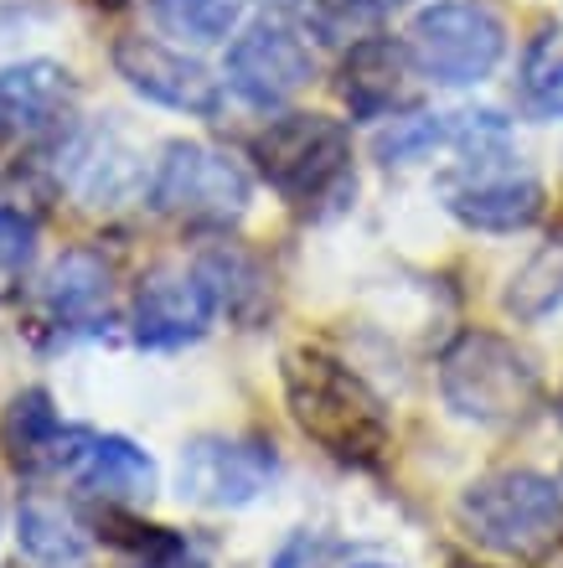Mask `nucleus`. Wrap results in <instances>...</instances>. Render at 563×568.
I'll list each match as a JSON object with an SVG mask.
<instances>
[{"label": "nucleus", "instance_id": "393cba45", "mask_svg": "<svg viewBox=\"0 0 563 568\" xmlns=\"http://www.w3.org/2000/svg\"><path fill=\"white\" fill-rule=\"evenodd\" d=\"M346 568H399V564H388L378 554H346Z\"/></svg>", "mask_w": 563, "mask_h": 568}, {"label": "nucleus", "instance_id": "7ed1b4c3", "mask_svg": "<svg viewBox=\"0 0 563 568\" xmlns=\"http://www.w3.org/2000/svg\"><path fill=\"white\" fill-rule=\"evenodd\" d=\"M537 367L527 352L496 336V331H460L440 357V398L450 414L486 429L522 424L537 408Z\"/></svg>", "mask_w": 563, "mask_h": 568}, {"label": "nucleus", "instance_id": "dca6fc26", "mask_svg": "<svg viewBox=\"0 0 563 568\" xmlns=\"http://www.w3.org/2000/svg\"><path fill=\"white\" fill-rule=\"evenodd\" d=\"M68 480L83 486L89 496H99L104 507H140L155 491V460L140 445L119 439V434H93Z\"/></svg>", "mask_w": 563, "mask_h": 568}, {"label": "nucleus", "instance_id": "b1692460", "mask_svg": "<svg viewBox=\"0 0 563 568\" xmlns=\"http://www.w3.org/2000/svg\"><path fill=\"white\" fill-rule=\"evenodd\" d=\"M274 568H346V554H341L336 542L315 538V532H295L274 554Z\"/></svg>", "mask_w": 563, "mask_h": 568}, {"label": "nucleus", "instance_id": "412c9836", "mask_svg": "<svg viewBox=\"0 0 563 568\" xmlns=\"http://www.w3.org/2000/svg\"><path fill=\"white\" fill-rule=\"evenodd\" d=\"M517 89L537 120H563V31H537L527 42Z\"/></svg>", "mask_w": 563, "mask_h": 568}, {"label": "nucleus", "instance_id": "4be33fe9", "mask_svg": "<svg viewBox=\"0 0 563 568\" xmlns=\"http://www.w3.org/2000/svg\"><path fill=\"white\" fill-rule=\"evenodd\" d=\"M506 311L517 321H543V315L563 311V243H543L506 290Z\"/></svg>", "mask_w": 563, "mask_h": 568}, {"label": "nucleus", "instance_id": "a878e982", "mask_svg": "<svg viewBox=\"0 0 563 568\" xmlns=\"http://www.w3.org/2000/svg\"><path fill=\"white\" fill-rule=\"evenodd\" d=\"M356 11H393V6H409V0H346Z\"/></svg>", "mask_w": 563, "mask_h": 568}, {"label": "nucleus", "instance_id": "9b49d317", "mask_svg": "<svg viewBox=\"0 0 563 568\" xmlns=\"http://www.w3.org/2000/svg\"><path fill=\"white\" fill-rule=\"evenodd\" d=\"M114 68L140 99H150V104H161V109L202 114V120H212V114L223 109L218 78H212L197 58L155 42V37H119L114 42Z\"/></svg>", "mask_w": 563, "mask_h": 568}, {"label": "nucleus", "instance_id": "423d86ee", "mask_svg": "<svg viewBox=\"0 0 563 568\" xmlns=\"http://www.w3.org/2000/svg\"><path fill=\"white\" fill-rule=\"evenodd\" d=\"M150 207L181 227L223 233L249 212V171L202 140H177L150 176Z\"/></svg>", "mask_w": 563, "mask_h": 568}, {"label": "nucleus", "instance_id": "20e7f679", "mask_svg": "<svg viewBox=\"0 0 563 568\" xmlns=\"http://www.w3.org/2000/svg\"><path fill=\"white\" fill-rule=\"evenodd\" d=\"M253 161L290 207H331L352 192V135L331 114H280L253 140Z\"/></svg>", "mask_w": 563, "mask_h": 568}, {"label": "nucleus", "instance_id": "6e6552de", "mask_svg": "<svg viewBox=\"0 0 563 568\" xmlns=\"http://www.w3.org/2000/svg\"><path fill=\"white\" fill-rule=\"evenodd\" d=\"M280 460L259 439H228V434H197L192 445H181L177 491L181 501L208 511H238L269 491Z\"/></svg>", "mask_w": 563, "mask_h": 568}, {"label": "nucleus", "instance_id": "9d476101", "mask_svg": "<svg viewBox=\"0 0 563 568\" xmlns=\"http://www.w3.org/2000/svg\"><path fill=\"white\" fill-rule=\"evenodd\" d=\"M315 73L311 47L284 21H259L228 47V89L253 109L290 104Z\"/></svg>", "mask_w": 563, "mask_h": 568}, {"label": "nucleus", "instance_id": "6ab92c4d", "mask_svg": "<svg viewBox=\"0 0 563 568\" xmlns=\"http://www.w3.org/2000/svg\"><path fill=\"white\" fill-rule=\"evenodd\" d=\"M150 16L165 37L192 47H218L233 37L243 0H150Z\"/></svg>", "mask_w": 563, "mask_h": 568}, {"label": "nucleus", "instance_id": "c85d7f7f", "mask_svg": "<svg viewBox=\"0 0 563 568\" xmlns=\"http://www.w3.org/2000/svg\"><path fill=\"white\" fill-rule=\"evenodd\" d=\"M559 414H563V404H559Z\"/></svg>", "mask_w": 563, "mask_h": 568}, {"label": "nucleus", "instance_id": "a211bd4d", "mask_svg": "<svg viewBox=\"0 0 563 568\" xmlns=\"http://www.w3.org/2000/svg\"><path fill=\"white\" fill-rule=\"evenodd\" d=\"M197 274L208 280L218 311H228L238 326H253L259 315L269 311V274L253 254H243L238 243H223L212 254L197 258Z\"/></svg>", "mask_w": 563, "mask_h": 568}, {"label": "nucleus", "instance_id": "ddd939ff", "mask_svg": "<svg viewBox=\"0 0 563 568\" xmlns=\"http://www.w3.org/2000/svg\"><path fill=\"white\" fill-rule=\"evenodd\" d=\"M78 89L62 62L31 58L0 68V135L16 140H47L73 120Z\"/></svg>", "mask_w": 563, "mask_h": 568}, {"label": "nucleus", "instance_id": "f3484780", "mask_svg": "<svg viewBox=\"0 0 563 568\" xmlns=\"http://www.w3.org/2000/svg\"><path fill=\"white\" fill-rule=\"evenodd\" d=\"M16 542H21V558H37V564H52V568H78L93 548L89 527L73 517V507H62L52 496H27L21 501Z\"/></svg>", "mask_w": 563, "mask_h": 568}, {"label": "nucleus", "instance_id": "1a4fd4ad", "mask_svg": "<svg viewBox=\"0 0 563 568\" xmlns=\"http://www.w3.org/2000/svg\"><path fill=\"white\" fill-rule=\"evenodd\" d=\"M212 315H218V300H212L208 280L197 274V264H155V270L140 280L130 305V331L145 352H177V346H192L208 336Z\"/></svg>", "mask_w": 563, "mask_h": 568}, {"label": "nucleus", "instance_id": "f03ea898", "mask_svg": "<svg viewBox=\"0 0 563 568\" xmlns=\"http://www.w3.org/2000/svg\"><path fill=\"white\" fill-rule=\"evenodd\" d=\"M455 517L475 548L537 564L563 542V486L537 470H491L460 491Z\"/></svg>", "mask_w": 563, "mask_h": 568}, {"label": "nucleus", "instance_id": "f257e3e1", "mask_svg": "<svg viewBox=\"0 0 563 568\" xmlns=\"http://www.w3.org/2000/svg\"><path fill=\"white\" fill-rule=\"evenodd\" d=\"M280 377L290 419L300 424L305 439L326 449L331 460L362 465V470L383 460L388 439H393L388 408L346 362H336L331 352H315V346H300L284 357Z\"/></svg>", "mask_w": 563, "mask_h": 568}, {"label": "nucleus", "instance_id": "4468645a", "mask_svg": "<svg viewBox=\"0 0 563 568\" xmlns=\"http://www.w3.org/2000/svg\"><path fill=\"white\" fill-rule=\"evenodd\" d=\"M42 311L58 326L62 342L104 336L114 326V274H109V264L89 248L62 254L42 284Z\"/></svg>", "mask_w": 563, "mask_h": 568}, {"label": "nucleus", "instance_id": "39448f33", "mask_svg": "<svg viewBox=\"0 0 563 568\" xmlns=\"http://www.w3.org/2000/svg\"><path fill=\"white\" fill-rule=\"evenodd\" d=\"M409 62L424 83L440 89H475L496 73L506 52V21L486 0H434L430 11L414 16L403 37Z\"/></svg>", "mask_w": 563, "mask_h": 568}, {"label": "nucleus", "instance_id": "2eb2a0df", "mask_svg": "<svg viewBox=\"0 0 563 568\" xmlns=\"http://www.w3.org/2000/svg\"><path fill=\"white\" fill-rule=\"evenodd\" d=\"M414 62L409 47L388 42V37H368L356 42L341 62V99L356 120H399L403 109L414 104Z\"/></svg>", "mask_w": 563, "mask_h": 568}, {"label": "nucleus", "instance_id": "0eeeda50", "mask_svg": "<svg viewBox=\"0 0 563 568\" xmlns=\"http://www.w3.org/2000/svg\"><path fill=\"white\" fill-rule=\"evenodd\" d=\"M450 217H460L475 233H517L533 227L543 212V186L506 145L460 150V171L440 181Z\"/></svg>", "mask_w": 563, "mask_h": 568}, {"label": "nucleus", "instance_id": "5701e85b", "mask_svg": "<svg viewBox=\"0 0 563 568\" xmlns=\"http://www.w3.org/2000/svg\"><path fill=\"white\" fill-rule=\"evenodd\" d=\"M37 258V223L21 207H0V290H11Z\"/></svg>", "mask_w": 563, "mask_h": 568}, {"label": "nucleus", "instance_id": "bb28decb", "mask_svg": "<svg viewBox=\"0 0 563 568\" xmlns=\"http://www.w3.org/2000/svg\"><path fill=\"white\" fill-rule=\"evenodd\" d=\"M6 568H52V564H37V558H16V564H6Z\"/></svg>", "mask_w": 563, "mask_h": 568}, {"label": "nucleus", "instance_id": "cd10ccee", "mask_svg": "<svg viewBox=\"0 0 563 568\" xmlns=\"http://www.w3.org/2000/svg\"><path fill=\"white\" fill-rule=\"evenodd\" d=\"M445 568H486V564H475V558H450Z\"/></svg>", "mask_w": 563, "mask_h": 568}, {"label": "nucleus", "instance_id": "aec40b11", "mask_svg": "<svg viewBox=\"0 0 563 568\" xmlns=\"http://www.w3.org/2000/svg\"><path fill=\"white\" fill-rule=\"evenodd\" d=\"M68 181H73V192L83 196V202L104 207V202H119V196L134 192V165L114 140H83V145L73 150Z\"/></svg>", "mask_w": 563, "mask_h": 568}, {"label": "nucleus", "instance_id": "f8f14e48", "mask_svg": "<svg viewBox=\"0 0 563 568\" xmlns=\"http://www.w3.org/2000/svg\"><path fill=\"white\" fill-rule=\"evenodd\" d=\"M93 429H73L58 419L52 393L21 388L0 414V445L21 476H73L78 455L89 449Z\"/></svg>", "mask_w": 563, "mask_h": 568}]
</instances>
